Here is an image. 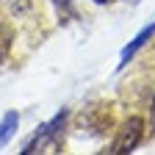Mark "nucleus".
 Returning a JSON list of instances; mask_svg holds the SVG:
<instances>
[{
	"mask_svg": "<svg viewBox=\"0 0 155 155\" xmlns=\"http://www.w3.org/2000/svg\"><path fill=\"white\" fill-rule=\"evenodd\" d=\"M152 33H155V22H152V25H147V28H144V31H141L139 36H136V39H133V42H130L125 50H122V67H125V64L130 61V58H133L136 53H139V50H141V47L150 42V39H152Z\"/></svg>",
	"mask_w": 155,
	"mask_h": 155,
	"instance_id": "obj_3",
	"label": "nucleus"
},
{
	"mask_svg": "<svg viewBox=\"0 0 155 155\" xmlns=\"http://www.w3.org/2000/svg\"><path fill=\"white\" fill-rule=\"evenodd\" d=\"M17 122H19V116H17L14 111H8V114L3 116V122H0V144H6V141H8V136L14 133Z\"/></svg>",
	"mask_w": 155,
	"mask_h": 155,
	"instance_id": "obj_4",
	"label": "nucleus"
},
{
	"mask_svg": "<svg viewBox=\"0 0 155 155\" xmlns=\"http://www.w3.org/2000/svg\"><path fill=\"white\" fill-rule=\"evenodd\" d=\"M141 136H144V119H139V116H133V119H127L119 130V139L114 141V150L111 152H133L136 147H139L141 141Z\"/></svg>",
	"mask_w": 155,
	"mask_h": 155,
	"instance_id": "obj_2",
	"label": "nucleus"
},
{
	"mask_svg": "<svg viewBox=\"0 0 155 155\" xmlns=\"http://www.w3.org/2000/svg\"><path fill=\"white\" fill-rule=\"evenodd\" d=\"M55 6H58V8H64V11H69V6H72V0H55Z\"/></svg>",
	"mask_w": 155,
	"mask_h": 155,
	"instance_id": "obj_5",
	"label": "nucleus"
},
{
	"mask_svg": "<svg viewBox=\"0 0 155 155\" xmlns=\"http://www.w3.org/2000/svg\"><path fill=\"white\" fill-rule=\"evenodd\" d=\"M64 119H67V111H61L50 125H45L42 130H39V136H33V141L25 144L22 152H53L58 147V130H61Z\"/></svg>",
	"mask_w": 155,
	"mask_h": 155,
	"instance_id": "obj_1",
	"label": "nucleus"
},
{
	"mask_svg": "<svg viewBox=\"0 0 155 155\" xmlns=\"http://www.w3.org/2000/svg\"><path fill=\"white\" fill-rule=\"evenodd\" d=\"M152 127H155V97H152Z\"/></svg>",
	"mask_w": 155,
	"mask_h": 155,
	"instance_id": "obj_6",
	"label": "nucleus"
},
{
	"mask_svg": "<svg viewBox=\"0 0 155 155\" xmlns=\"http://www.w3.org/2000/svg\"><path fill=\"white\" fill-rule=\"evenodd\" d=\"M97 3H111V0H97Z\"/></svg>",
	"mask_w": 155,
	"mask_h": 155,
	"instance_id": "obj_7",
	"label": "nucleus"
}]
</instances>
